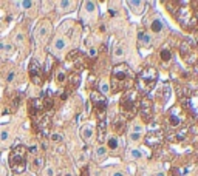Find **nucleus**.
<instances>
[{"label":"nucleus","mask_w":198,"mask_h":176,"mask_svg":"<svg viewBox=\"0 0 198 176\" xmlns=\"http://www.w3.org/2000/svg\"><path fill=\"white\" fill-rule=\"evenodd\" d=\"M136 82V76L130 70L127 63H118L113 66L112 70V79H110V87L112 93H121L132 90Z\"/></svg>","instance_id":"f257e3e1"},{"label":"nucleus","mask_w":198,"mask_h":176,"mask_svg":"<svg viewBox=\"0 0 198 176\" xmlns=\"http://www.w3.org/2000/svg\"><path fill=\"white\" fill-rule=\"evenodd\" d=\"M139 102H141V94L136 88L124 91V94L121 96V100H119V108H121L122 116L125 119L136 116L138 108H139Z\"/></svg>","instance_id":"f03ea898"},{"label":"nucleus","mask_w":198,"mask_h":176,"mask_svg":"<svg viewBox=\"0 0 198 176\" xmlns=\"http://www.w3.org/2000/svg\"><path fill=\"white\" fill-rule=\"evenodd\" d=\"M26 164H28V148L25 145H16L9 153V167L12 173H23L26 170Z\"/></svg>","instance_id":"7ed1b4c3"},{"label":"nucleus","mask_w":198,"mask_h":176,"mask_svg":"<svg viewBox=\"0 0 198 176\" xmlns=\"http://www.w3.org/2000/svg\"><path fill=\"white\" fill-rule=\"evenodd\" d=\"M158 80V71L152 66H146L142 68L138 76H136V85H138V91L139 93H149L153 90V87L156 85Z\"/></svg>","instance_id":"20e7f679"},{"label":"nucleus","mask_w":198,"mask_h":176,"mask_svg":"<svg viewBox=\"0 0 198 176\" xmlns=\"http://www.w3.org/2000/svg\"><path fill=\"white\" fill-rule=\"evenodd\" d=\"M53 107V99L50 96H42V97H34L28 100V114L34 119L37 116L45 114Z\"/></svg>","instance_id":"39448f33"},{"label":"nucleus","mask_w":198,"mask_h":176,"mask_svg":"<svg viewBox=\"0 0 198 176\" xmlns=\"http://www.w3.org/2000/svg\"><path fill=\"white\" fill-rule=\"evenodd\" d=\"M164 141V128L160 122L156 120H150L149 122V130H147V134H146V144L150 145V147H156L162 144Z\"/></svg>","instance_id":"423d86ee"},{"label":"nucleus","mask_w":198,"mask_h":176,"mask_svg":"<svg viewBox=\"0 0 198 176\" xmlns=\"http://www.w3.org/2000/svg\"><path fill=\"white\" fill-rule=\"evenodd\" d=\"M180 54L183 60L189 65H195L198 62V51H197V46L194 45L192 40H183L181 45H180Z\"/></svg>","instance_id":"0eeeda50"},{"label":"nucleus","mask_w":198,"mask_h":176,"mask_svg":"<svg viewBox=\"0 0 198 176\" xmlns=\"http://www.w3.org/2000/svg\"><path fill=\"white\" fill-rule=\"evenodd\" d=\"M176 19H178V22L186 30H194L197 22H198L197 17L194 16V11L190 9V8H180L178 14H176Z\"/></svg>","instance_id":"6e6552de"},{"label":"nucleus","mask_w":198,"mask_h":176,"mask_svg":"<svg viewBox=\"0 0 198 176\" xmlns=\"http://www.w3.org/2000/svg\"><path fill=\"white\" fill-rule=\"evenodd\" d=\"M33 127L34 130L39 133V136H48V131H50V127H51V119H50V114H42V116H37L33 119Z\"/></svg>","instance_id":"1a4fd4ad"},{"label":"nucleus","mask_w":198,"mask_h":176,"mask_svg":"<svg viewBox=\"0 0 198 176\" xmlns=\"http://www.w3.org/2000/svg\"><path fill=\"white\" fill-rule=\"evenodd\" d=\"M138 114L141 116V119L144 120V122H147V124L152 120V118H153V104H152V100H150L147 96L141 97Z\"/></svg>","instance_id":"9d476101"},{"label":"nucleus","mask_w":198,"mask_h":176,"mask_svg":"<svg viewBox=\"0 0 198 176\" xmlns=\"http://www.w3.org/2000/svg\"><path fill=\"white\" fill-rule=\"evenodd\" d=\"M90 100L94 107V110H96L98 114H102L107 111V97L102 94L101 91L98 90H93L91 94H90Z\"/></svg>","instance_id":"9b49d317"},{"label":"nucleus","mask_w":198,"mask_h":176,"mask_svg":"<svg viewBox=\"0 0 198 176\" xmlns=\"http://www.w3.org/2000/svg\"><path fill=\"white\" fill-rule=\"evenodd\" d=\"M167 120H169L170 128H180V127L183 125V120H184V119H183V114H181V108H180V107L173 108V110L169 113Z\"/></svg>","instance_id":"f8f14e48"},{"label":"nucleus","mask_w":198,"mask_h":176,"mask_svg":"<svg viewBox=\"0 0 198 176\" xmlns=\"http://www.w3.org/2000/svg\"><path fill=\"white\" fill-rule=\"evenodd\" d=\"M50 32H51V23L48 22V20H45L44 23L39 25V28L36 31V39L40 43H45L46 39L50 37Z\"/></svg>","instance_id":"ddd939ff"},{"label":"nucleus","mask_w":198,"mask_h":176,"mask_svg":"<svg viewBox=\"0 0 198 176\" xmlns=\"http://www.w3.org/2000/svg\"><path fill=\"white\" fill-rule=\"evenodd\" d=\"M98 142L102 144L107 138V120H105V113L98 114Z\"/></svg>","instance_id":"4468645a"},{"label":"nucleus","mask_w":198,"mask_h":176,"mask_svg":"<svg viewBox=\"0 0 198 176\" xmlns=\"http://www.w3.org/2000/svg\"><path fill=\"white\" fill-rule=\"evenodd\" d=\"M28 73H30V77H37V76H42L44 77V73H42V66L37 62L36 59H31V62L28 65Z\"/></svg>","instance_id":"2eb2a0df"},{"label":"nucleus","mask_w":198,"mask_h":176,"mask_svg":"<svg viewBox=\"0 0 198 176\" xmlns=\"http://www.w3.org/2000/svg\"><path fill=\"white\" fill-rule=\"evenodd\" d=\"M125 127H127V119L122 116V114H119V116H116L115 120H113V128H115V131L121 134V133H124L125 131Z\"/></svg>","instance_id":"dca6fc26"},{"label":"nucleus","mask_w":198,"mask_h":176,"mask_svg":"<svg viewBox=\"0 0 198 176\" xmlns=\"http://www.w3.org/2000/svg\"><path fill=\"white\" fill-rule=\"evenodd\" d=\"M81 84V74L79 73H71L70 76H68V91H73V90H76V88L79 87Z\"/></svg>","instance_id":"f3484780"},{"label":"nucleus","mask_w":198,"mask_h":176,"mask_svg":"<svg viewBox=\"0 0 198 176\" xmlns=\"http://www.w3.org/2000/svg\"><path fill=\"white\" fill-rule=\"evenodd\" d=\"M186 107H187V110H192L198 114V93L189 94V97L186 99Z\"/></svg>","instance_id":"a211bd4d"},{"label":"nucleus","mask_w":198,"mask_h":176,"mask_svg":"<svg viewBox=\"0 0 198 176\" xmlns=\"http://www.w3.org/2000/svg\"><path fill=\"white\" fill-rule=\"evenodd\" d=\"M105 142H107V148L108 150L115 151L116 148L119 147V139H118V134H108L105 138Z\"/></svg>","instance_id":"6ab92c4d"},{"label":"nucleus","mask_w":198,"mask_h":176,"mask_svg":"<svg viewBox=\"0 0 198 176\" xmlns=\"http://www.w3.org/2000/svg\"><path fill=\"white\" fill-rule=\"evenodd\" d=\"M93 134H94V130H93V127L90 124H87V125H84L82 128H81V138H82L85 142L91 141Z\"/></svg>","instance_id":"aec40b11"},{"label":"nucleus","mask_w":198,"mask_h":176,"mask_svg":"<svg viewBox=\"0 0 198 176\" xmlns=\"http://www.w3.org/2000/svg\"><path fill=\"white\" fill-rule=\"evenodd\" d=\"M65 46H67V40L64 37H56L53 40V43H51V50L54 53H59V51L65 50Z\"/></svg>","instance_id":"412c9836"},{"label":"nucleus","mask_w":198,"mask_h":176,"mask_svg":"<svg viewBox=\"0 0 198 176\" xmlns=\"http://www.w3.org/2000/svg\"><path fill=\"white\" fill-rule=\"evenodd\" d=\"M162 30H164V23H162V20L160 17L152 19V22H150V31L155 32V34H158V32H161Z\"/></svg>","instance_id":"4be33fe9"},{"label":"nucleus","mask_w":198,"mask_h":176,"mask_svg":"<svg viewBox=\"0 0 198 176\" xmlns=\"http://www.w3.org/2000/svg\"><path fill=\"white\" fill-rule=\"evenodd\" d=\"M127 5L132 8L133 12H136V14H141L142 11H144V6H146V2H141V0H130V2H127Z\"/></svg>","instance_id":"5701e85b"},{"label":"nucleus","mask_w":198,"mask_h":176,"mask_svg":"<svg viewBox=\"0 0 198 176\" xmlns=\"http://www.w3.org/2000/svg\"><path fill=\"white\" fill-rule=\"evenodd\" d=\"M172 57H173V54H172V50H170L169 46H162V48L160 50V60L161 62L167 63V62H170Z\"/></svg>","instance_id":"b1692460"},{"label":"nucleus","mask_w":198,"mask_h":176,"mask_svg":"<svg viewBox=\"0 0 198 176\" xmlns=\"http://www.w3.org/2000/svg\"><path fill=\"white\" fill-rule=\"evenodd\" d=\"M187 130H189L187 127H181L178 131H175V133L172 134V138H170V139H172L173 142H181L183 139H186V136H187Z\"/></svg>","instance_id":"393cba45"},{"label":"nucleus","mask_w":198,"mask_h":176,"mask_svg":"<svg viewBox=\"0 0 198 176\" xmlns=\"http://www.w3.org/2000/svg\"><path fill=\"white\" fill-rule=\"evenodd\" d=\"M138 40L141 43H144L146 46H150L152 45V37L149 36V32H146L144 30H139L138 31Z\"/></svg>","instance_id":"a878e982"},{"label":"nucleus","mask_w":198,"mask_h":176,"mask_svg":"<svg viewBox=\"0 0 198 176\" xmlns=\"http://www.w3.org/2000/svg\"><path fill=\"white\" fill-rule=\"evenodd\" d=\"M76 3L74 2H68V0H64V2H59V11L60 12H67V11H71Z\"/></svg>","instance_id":"bb28decb"},{"label":"nucleus","mask_w":198,"mask_h":176,"mask_svg":"<svg viewBox=\"0 0 198 176\" xmlns=\"http://www.w3.org/2000/svg\"><path fill=\"white\" fill-rule=\"evenodd\" d=\"M105 154H107V148L104 145H98L96 150H94V158L96 159H104Z\"/></svg>","instance_id":"cd10ccee"},{"label":"nucleus","mask_w":198,"mask_h":176,"mask_svg":"<svg viewBox=\"0 0 198 176\" xmlns=\"http://www.w3.org/2000/svg\"><path fill=\"white\" fill-rule=\"evenodd\" d=\"M44 156H34V161H33V168L34 170H40V168H44Z\"/></svg>","instance_id":"c85d7f7f"},{"label":"nucleus","mask_w":198,"mask_h":176,"mask_svg":"<svg viewBox=\"0 0 198 176\" xmlns=\"http://www.w3.org/2000/svg\"><path fill=\"white\" fill-rule=\"evenodd\" d=\"M9 139V128L0 127V142H6Z\"/></svg>","instance_id":"c756f323"},{"label":"nucleus","mask_w":198,"mask_h":176,"mask_svg":"<svg viewBox=\"0 0 198 176\" xmlns=\"http://www.w3.org/2000/svg\"><path fill=\"white\" fill-rule=\"evenodd\" d=\"M56 80H57L59 84H64L65 80H67V73L64 70H59L57 74H56Z\"/></svg>","instance_id":"7c9ffc66"},{"label":"nucleus","mask_w":198,"mask_h":176,"mask_svg":"<svg viewBox=\"0 0 198 176\" xmlns=\"http://www.w3.org/2000/svg\"><path fill=\"white\" fill-rule=\"evenodd\" d=\"M130 156L133 159H138V158L142 156V153H141V150H138V148H132V150H130Z\"/></svg>","instance_id":"2f4dec72"},{"label":"nucleus","mask_w":198,"mask_h":176,"mask_svg":"<svg viewBox=\"0 0 198 176\" xmlns=\"http://www.w3.org/2000/svg\"><path fill=\"white\" fill-rule=\"evenodd\" d=\"M34 3L33 2H30V0H23V2H19V6H22L23 9H28V8H31Z\"/></svg>","instance_id":"473e14b6"},{"label":"nucleus","mask_w":198,"mask_h":176,"mask_svg":"<svg viewBox=\"0 0 198 176\" xmlns=\"http://www.w3.org/2000/svg\"><path fill=\"white\" fill-rule=\"evenodd\" d=\"M50 139H51L53 142H62V136H60L59 133H51V134H50Z\"/></svg>","instance_id":"72a5a7b5"},{"label":"nucleus","mask_w":198,"mask_h":176,"mask_svg":"<svg viewBox=\"0 0 198 176\" xmlns=\"http://www.w3.org/2000/svg\"><path fill=\"white\" fill-rule=\"evenodd\" d=\"M84 6H85V9H87L88 12H93V11H94V8H96V5H94L93 2H85V3H84Z\"/></svg>","instance_id":"f704fd0d"},{"label":"nucleus","mask_w":198,"mask_h":176,"mask_svg":"<svg viewBox=\"0 0 198 176\" xmlns=\"http://www.w3.org/2000/svg\"><path fill=\"white\" fill-rule=\"evenodd\" d=\"M20 104V94H17V96L12 99V104H11V107H12V111L14 110H17V105Z\"/></svg>","instance_id":"c9c22d12"},{"label":"nucleus","mask_w":198,"mask_h":176,"mask_svg":"<svg viewBox=\"0 0 198 176\" xmlns=\"http://www.w3.org/2000/svg\"><path fill=\"white\" fill-rule=\"evenodd\" d=\"M122 54H124V50H122V46H116V50H115V56H116V57H121Z\"/></svg>","instance_id":"e433bc0d"},{"label":"nucleus","mask_w":198,"mask_h":176,"mask_svg":"<svg viewBox=\"0 0 198 176\" xmlns=\"http://www.w3.org/2000/svg\"><path fill=\"white\" fill-rule=\"evenodd\" d=\"M139 139H141V134H139V133H135V131L130 133V141L135 142V141H139Z\"/></svg>","instance_id":"4c0bfd02"},{"label":"nucleus","mask_w":198,"mask_h":176,"mask_svg":"<svg viewBox=\"0 0 198 176\" xmlns=\"http://www.w3.org/2000/svg\"><path fill=\"white\" fill-rule=\"evenodd\" d=\"M101 90H102L101 93H102V94H104V96H105V94H107L108 91H110V88H108V85H107V84H102V85H101Z\"/></svg>","instance_id":"58836bf2"},{"label":"nucleus","mask_w":198,"mask_h":176,"mask_svg":"<svg viewBox=\"0 0 198 176\" xmlns=\"http://www.w3.org/2000/svg\"><path fill=\"white\" fill-rule=\"evenodd\" d=\"M133 131L141 134V131H142V125H141V124H135V125H133Z\"/></svg>","instance_id":"ea45409f"},{"label":"nucleus","mask_w":198,"mask_h":176,"mask_svg":"<svg viewBox=\"0 0 198 176\" xmlns=\"http://www.w3.org/2000/svg\"><path fill=\"white\" fill-rule=\"evenodd\" d=\"M81 176H90V170H88V165L82 167V172H81Z\"/></svg>","instance_id":"a19ab883"},{"label":"nucleus","mask_w":198,"mask_h":176,"mask_svg":"<svg viewBox=\"0 0 198 176\" xmlns=\"http://www.w3.org/2000/svg\"><path fill=\"white\" fill-rule=\"evenodd\" d=\"M46 176H54V170H53L51 167L46 168Z\"/></svg>","instance_id":"79ce46f5"},{"label":"nucleus","mask_w":198,"mask_h":176,"mask_svg":"<svg viewBox=\"0 0 198 176\" xmlns=\"http://www.w3.org/2000/svg\"><path fill=\"white\" fill-rule=\"evenodd\" d=\"M12 79H14V73H9V74H8V77H6V82H11Z\"/></svg>","instance_id":"37998d69"},{"label":"nucleus","mask_w":198,"mask_h":176,"mask_svg":"<svg viewBox=\"0 0 198 176\" xmlns=\"http://www.w3.org/2000/svg\"><path fill=\"white\" fill-rule=\"evenodd\" d=\"M16 40H17V42H22V40H23V34H20V32H19V34L16 36Z\"/></svg>","instance_id":"c03bdc74"},{"label":"nucleus","mask_w":198,"mask_h":176,"mask_svg":"<svg viewBox=\"0 0 198 176\" xmlns=\"http://www.w3.org/2000/svg\"><path fill=\"white\" fill-rule=\"evenodd\" d=\"M172 176H180V173H178L176 168H172Z\"/></svg>","instance_id":"a18cd8bd"},{"label":"nucleus","mask_w":198,"mask_h":176,"mask_svg":"<svg viewBox=\"0 0 198 176\" xmlns=\"http://www.w3.org/2000/svg\"><path fill=\"white\" fill-rule=\"evenodd\" d=\"M90 56H91V57L96 56V50H94V48H91V50H90Z\"/></svg>","instance_id":"49530a36"},{"label":"nucleus","mask_w":198,"mask_h":176,"mask_svg":"<svg viewBox=\"0 0 198 176\" xmlns=\"http://www.w3.org/2000/svg\"><path fill=\"white\" fill-rule=\"evenodd\" d=\"M3 50H6V51H11V50H12V46H11V45H6Z\"/></svg>","instance_id":"de8ad7c7"},{"label":"nucleus","mask_w":198,"mask_h":176,"mask_svg":"<svg viewBox=\"0 0 198 176\" xmlns=\"http://www.w3.org/2000/svg\"><path fill=\"white\" fill-rule=\"evenodd\" d=\"M113 176H124V175L119 173V172H115V173H113Z\"/></svg>","instance_id":"09e8293b"},{"label":"nucleus","mask_w":198,"mask_h":176,"mask_svg":"<svg viewBox=\"0 0 198 176\" xmlns=\"http://www.w3.org/2000/svg\"><path fill=\"white\" fill-rule=\"evenodd\" d=\"M156 176H164V173H158V175H156Z\"/></svg>","instance_id":"8fccbe9b"},{"label":"nucleus","mask_w":198,"mask_h":176,"mask_svg":"<svg viewBox=\"0 0 198 176\" xmlns=\"http://www.w3.org/2000/svg\"><path fill=\"white\" fill-rule=\"evenodd\" d=\"M195 65H197V73H198V62H197V63H195Z\"/></svg>","instance_id":"3c124183"},{"label":"nucleus","mask_w":198,"mask_h":176,"mask_svg":"<svg viewBox=\"0 0 198 176\" xmlns=\"http://www.w3.org/2000/svg\"><path fill=\"white\" fill-rule=\"evenodd\" d=\"M65 176H71V175H70V173H67V175H65Z\"/></svg>","instance_id":"603ef678"},{"label":"nucleus","mask_w":198,"mask_h":176,"mask_svg":"<svg viewBox=\"0 0 198 176\" xmlns=\"http://www.w3.org/2000/svg\"><path fill=\"white\" fill-rule=\"evenodd\" d=\"M197 51H198V42H197Z\"/></svg>","instance_id":"864d4df0"}]
</instances>
